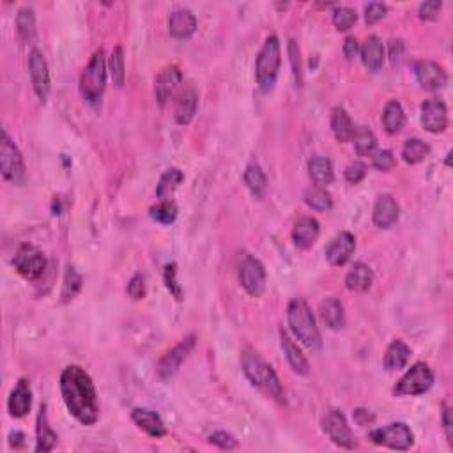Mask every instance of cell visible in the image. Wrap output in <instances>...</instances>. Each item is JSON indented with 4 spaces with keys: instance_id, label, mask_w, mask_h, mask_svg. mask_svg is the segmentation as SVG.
Returning a JSON list of instances; mask_svg holds the SVG:
<instances>
[{
    "instance_id": "obj_13",
    "label": "cell",
    "mask_w": 453,
    "mask_h": 453,
    "mask_svg": "<svg viewBox=\"0 0 453 453\" xmlns=\"http://www.w3.org/2000/svg\"><path fill=\"white\" fill-rule=\"evenodd\" d=\"M422 124L429 133H443L448 126V110L441 99H429L422 105Z\"/></svg>"
},
{
    "instance_id": "obj_2",
    "label": "cell",
    "mask_w": 453,
    "mask_h": 453,
    "mask_svg": "<svg viewBox=\"0 0 453 453\" xmlns=\"http://www.w3.org/2000/svg\"><path fill=\"white\" fill-rule=\"evenodd\" d=\"M243 372H245L246 379L252 382L255 388L263 390L268 395L273 397L276 400H283V390L280 385V379L276 375V372L273 370L271 365H268L263 358L259 356V352H255L253 349H245L243 352Z\"/></svg>"
},
{
    "instance_id": "obj_20",
    "label": "cell",
    "mask_w": 453,
    "mask_h": 453,
    "mask_svg": "<svg viewBox=\"0 0 453 453\" xmlns=\"http://www.w3.org/2000/svg\"><path fill=\"white\" fill-rule=\"evenodd\" d=\"M197 105H198V94L195 91L193 86H188L178 94L174 106V116L178 124H190L193 121L195 113H197Z\"/></svg>"
},
{
    "instance_id": "obj_14",
    "label": "cell",
    "mask_w": 453,
    "mask_h": 453,
    "mask_svg": "<svg viewBox=\"0 0 453 453\" xmlns=\"http://www.w3.org/2000/svg\"><path fill=\"white\" fill-rule=\"evenodd\" d=\"M356 248V239L351 232H340L326 248V259L331 266L340 268L349 263Z\"/></svg>"
},
{
    "instance_id": "obj_40",
    "label": "cell",
    "mask_w": 453,
    "mask_h": 453,
    "mask_svg": "<svg viewBox=\"0 0 453 453\" xmlns=\"http://www.w3.org/2000/svg\"><path fill=\"white\" fill-rule=\"evenodd\" d=\"M110 75H112L113 86L123 87L124 86V76H126V71H124V51L121 46L113 48L112 55H110Z\"/></svg>"
},
{
    "instance_id": "obj_12",
    "label": "cell",
    "mask_w": 453,
    "mask_h": 453,
    "mask_svg": "<svg viewBox=\"0 0 453 453\" xmlns=\"http://www.w3.org/2000/svg\"><path fill=\"white\" fill-rule=\"evenodd\" d=\"M322 429L335 444L347 448V450L355 448V436H352L347 419L340 411L333 409V411L327 412L326 418L322 419Z\"/></svg>"
},
{
    "instance_id": "obj_25",
    "label": "cell",
    "mask_w": 453,
    "mask_h": 453,
    "mask_svg": "<svg viewBox=\"0 0 453 453\" xmlns=\"http://www.w3.org/2000/svg\"><path fill=\"white\" fill-rule=\"evenodd\" d=\"M374 283V273L363 263H356L345 276V287L352 292H367Z\"/></svg>"
},
{
    "instance_id": "obj_8",
    "label": "cell",
    "mask_w": 453,
    "mask_h": 453,
    "mask_svg": "<svg viewBox=\"0 0 453 453\" xmlns=\"http://www.w3.org/2000/svg\"><path fill=\"white\" fill-rule=\"evenodd\" d=\"M370 439L372 443L392 450H409L414 444V436L406 423H392L382 429L372 430Z\"/></svg>"
},
{
    "instance_id": "obj_36",
    "label": "cell",
    "mask_w": 453,
    "mask_h": 453,
    "mask_svg": "<svg viewBox=\"0 0 453 453\" xmlns=\"http://www.w3.org/2000/svg\"><path fill=\"white\" fill-rule=\"evenodd\" d=\"M352 142H355V149L360 156H368L375 151L377 147V140L375 135L372 133L370 128L360 126L355 130V136H352Z\"/></svg>"
},
{
    "instance_id": "obj_23",
    "label": "cell",
    "mask_w": 453,
    "mask_h": 453,
    "mask_svg": "<svg viewBox=\"0 0 453 453\" xmlns=\"http://www.w3.org/2000/svg\"><path fill=\"white\" fill-rule=\"evenodd\" d=\"M360 54H362L363 66L368 69V71L377 73L379 69L382 68V64H385V58H386L385 45H382V41L377 38V36H370V38L365 41V45Z\"/></svg>"
},
{
    "instance_id": "obj_24",
    "label": "cell",
    "mask_w": 453,
    "mask_h": 453,
    "mask_svg": "<svg viewBox=\"0 0 453 453\" xmlns=\"http://www.w3.org/2000/svg\"><path fill=\"white\" fill-rule=\"evenodd\" d=\"M319 222L315 218H301L300 222L294 225L292 239L300 250H308L314 246V243L319 238Z\"/></svg>"
},
{
    "instance_id": "obj_15",
    "label": "cell",
    "mask_w": 453,
    "mask_h": 453,
    "mask_svg": "<svg viewBox=\"0 0 453 453\" xmlns=\"http://www.w3.org/2000/svg\"><path fill=\"white\" fill-rule=\"evenodd\" d=\"M29 68H31V80L34 86L36 94L41 99H46L50 94V71H48L46 58L38 48L31 51V58H29Z\"/></svg>"
},
{
    "instance_id": "obj_49",
    "label": "cell",
    "mask_w": 453,
    "mask_h": 453,
    "mask_svg": "<svg viewBox=\"0 0 453 453\" xmlns=\"http://www.w3.org/2000/svg\"><path fill=\"white\" fill-rule=\"evenodd\" d=\"M441 7H443V4H441L439 0H429V2H423L418 11L419 18H422V20H434V18L439 14Z\"/></svg>"
},
{
    "instance_id": "obj_41",
    "label": "cell",
    "mask_w": 453,
    "mask_h": 453,
    "mask_svg": "<svg viewBox=\"0 0 453 453\" xmlns=\"http://www.w3.org/2000/svg\"><path fill=\"white\" fill-rule=\"evenodd\" d=\"M356 20H358V14H356L355 9H351V7H345V6L335 7L333 24L340 32L351 31L352 25L356 24Z\"/></svg>"
},
{
    "instance_id": "obj_42",
    "label": "cell",
    "mask_w": 453,
    "mask_h": 453,
    "mask_svg": "<svg viewBox=\"0 0 453 453\" xmlns=\"http://www.w3.org/2000/svg\"><path fill=\"white\" fill-rule=\"evenodd\" d=\"M82 276L76 273L75 268H68V273H66V278H64V287H62V301H71L75 300L76 294L80 292L82 289Z\"/></svg>"
},
{
    "instance_id": "obj_17",
    "label": "cell",
    "mask_w": 453,
    "mask_h": 453,
    "mask_svg": "<svg viewBox=\"0 0 453 453\" xmlns=\"http://www.w3.org/2000/svg\"><path fill=\"white\" fill-rule=\"evenodd\" d=\"M181 83L183 73L178 66H168V68H165L163 71L156 76V83H154L158 103H160L161 106L167 105V101L174 96V92L179 89Z\"/></svg>"
},
{
    "instance_id": "obj_9",
    "label": "cell",
    "mask_w": 453,
    "mask_h": 453,
    "mask_svg": "<svg viewBox=\"0 0 453 453\" xmlns=\"http://www.w3.org/2000/svg\"><path fill=\"white\" fill-rule=\"evenodd\" d=\"M239 282L252 297L263 296L264 289H266V270H264L263 263L246 253L239 264Z\"/></svg>"
},
{
    "instance_id": "obj_53",
    "label": "cell",
    "mask_w": 453,
    "mask_h": 453,
    "mask_svg": "<svg viewBox=\"0 0 453 453\" xmlns=\"http://www.w3.org/2000/svg\"><path fill=\"white\" fill-rule=\"evenodd\" d=\"M443 423H444V430H447L448 443L453 444V422H452V411H450V407H444V411H443Z\"/></svg>"
},
{
    "instance_id": "obj_47",
    "label": "cell",
    "mask_w": 453,
    "mask_h": 453,
    "mask_svg": "<svg viewBox=\"0 0 453 453\" xmlns=\"http://www.w3.org/2000/svg\"><path fill=\"white\" fill-rule=\"evenodd\" d=\"M209 443H213L215 447L222 448V450H235L238 448V441L227 432H215L209 436Z\"/></svg>"
},
{
    "instance_id": "obj_11",
    "label": "cell",
    "mask_w": 453,
    "mask_h": 453,
    "mask_svg": "<svg viewBox=\"0 0 453 453\" xmlns=\"http://www.w3.org/2000/svg\"><path fill=\"white\" fill-rule=\"evenodd\" d=\"M195 344H197V340H195V337L191 335V337H186L184 340L179 342L174 349H170V351L160 360V363H158V375H160L163 381L174 377L179 372V368H181V365L186 362L188 356H190L191 351L195 349Z\"/></svg>"
},
{
    "instance_id": "obj_6",
    "label": "cell",
    "mask_w": 453,
    "mask_h": 453,
    "mask_svg": "<svg viewBox=\"0 0 453 453\" xmlns=\"http://www.w3.org/2000/svg\"><path fill=\"white\" fill-rule=\"evenodd\" d=\"M0 170L6 181L20 184L25 179V165L21 158L20 149L16 143L9 138L7 131L2 133V142H0Z\"/></svg>"
},
{
    "instance_id": "obj_5",
    "label": "cell",
    "mask_w": 453,
    "mask_h": 453,
    "mask_svg": "<svg viewBox=\"0 0 453 453\" xmlns=\"http://www.w3.org/2000/svg\"><path fill=\"white\" fill-rule=\"evenodd\" d=\"M106 87V62L105 51L98 50L92 55L91 62L83 69L82 78H80V89L86 99L89 101H98Z\"/></svg>"
},
{
    "instance_id": "obj_7",
    "label": "cell",
    "mask_w": 453,
    "mask_h": 453,
    "mask_svg": "<svg viewBox=\"0 0 453 453\" xmlns=\"http://www.w3.org/2000/svg\"><path fill=\"white\" fill-rule=\"evenodd\" d=\"M434 385V374L425 363H416L406 372L402 379L397 382L395 395L407 397V395H422L429 392Z\"/></svg>"
},
{
    "instance_id": "obj_43",
    "label": "cell",
    "mask_w": 453,
    "mask_h": 453,
    "mask_svg": "<svg viewBox=\"0 0 453 453\" xmlns=\"http://www.w3.org/2000/svg\"><path fill=\"white\" fill-rule=\"evenodd\" d=\"M175 276H178V266H175L174 263L167 264V266H165V273H163L165 285H167V289L170 290V294L175 297V300H181L183 289H181V285L178 283V278H175Z\"/></svg>"
},
{
    "instance_id": "obj_52",
    "label": "cell",
    "mask_w": 453,
    "mask_h": 453,
    "mask_svg": "<svg viewBox=\"0 0 453 453\" xmlns=\"http://www.w3.org/2000/svg\"><path fill=\"white\" fill-rule=\"evenodd\" d=\"M402 55H404V43L400 41H392V46H390V57H392L393 64H399L402 61Z\"/></svg>"
},
{
    "instance_id": "obj_38",
    "label": "cell",
    "mask_w": 453,
    "mask_h": 453,
    "mask_svg": "<svg viewBox=\"0 0 453 453\" xmlns=\"http://www.w3.org/2000/svg\"><path fill=\"white\" fill-rule=\"evenodd\" d=\"M16 27H18V34L24 41H34L36 38V20H34V11L32 9H21L18 13L16 18Z\"/></svg>"
},
{
    "instance_id": "obj_50",
    "label": "cell",
    "mask_w": 453,
    "mask_h": 453,
    "mask_svg": "<svg viewBox=\"0 0 453 453\" xmlns=\"http://www.w3.org/2000/svg\"><path fill=\"white\" fill-rule=\"evenodd\" d=\"M289 55H290V62H292V68H294V76H296V80H300V83H301L300 48L296 46V41H290L289 43Z\"/></svg>"
},
{
    "instance_id": "obj_3",
    "label": "cell",
    "mask_w": 453,
    "mask_h": 453,
    "mask_svg": "<svg viewBox=\"0 0 453 453\" xmlns=\"http://www.w3.org/2000/svg\"><path fill=\"white\" fill-rule=\"evenodd\" d=\"M287 319H289V326L294 337L305 347L310 349V351H319L322 347V338H320V331L315 324L314 314L305 301H290L289 308H287Z\"/></svg>"
},
{
    "instance_id": "obj_48",
    "label": "cell",
    "mask_w": 453,
    "mask_h": 453,
    "mask_svg": "<svg viewBox=\"0 0 453 453\" xmlns=\"http://www.w3.org/2000/svg\"><path fill=\"white\" fill-rule=\"evenodd\" d=\"M365 175H367V165L362 163V161H355V163H351L345 168V179L351 184L362 183Z\"/></svg>"
},
{
    "instance_id": "obj_4",
    "label": "cell",
    "mask_w": 453,
    "mask_h": 453,
    "mask_svg": "<svg viewBox=\"0 0 453 453\" xmlns=\"http://www.w3.org/2000/svg\"><path fill=\"white\" fill-rule=\"evenodd\" d=\"M280 66H282V54H280V41L276 36L266 39L260 48L255 62V78L263 91H270L278 78Z\"/></svg>"
},
{
    "instance_id": "obj_51",
    "label": "cell",
    "mask_w": 453,
    "mask_h": 453,
    "mask_svg": "<svg viewBox=\"0 0 453 453\" xmlns=\"http://www.w3.org/2000/svg\"><path fill=\"white\" fill-rule=\"evenodd\" d=\"M360 54V45L356 38H347L344 43V55L347 61H352Z\"/></svg>"
},
{
    "instance_id": "obj_46",
    "label": "cell",
    "mask_w": 453,
    "mask_h": 453,
    "mask_svg": "<svg viewBox=\"0 0 453 453\" xmlns=\"http://www.w3.org/2000/svg\"><path fill=\"white\" fill-rule=\"evenodd\" d=\"M146 292H147L146 278H143L142 275H135L133 278L130 280V283H128V294H130L131 300L138 301L146 297Z\"/></svg>"
},
{
    "instance_id": "obj_33",
    "label": "cell",
    "mask_w": 453,
    "mask_h": 453,
    "mask_svg": "<svg viewBox=\"0 0 453 453\" xmlns=\"http://www.w3.org/2000/svg\"><path fill=\"white\" fill-rule=\"evenodd\" d=\"M184 181V174L179 168H168L163 175H161L160 183L156 188V197L161 200H167L172 193L179 188V184Z\"/></svg>"
},
{
    "instance_id": "obj_27",
    "label": "cell",
    "mask_w": 453,
    "mask_h": 453,
    "mask_svg": "<svg viewBox=\"0 0 453 453\" xmlns=\"http://www.w3.org/2000/svg\"><path fill=\"white\" fill-rule=\"evenodd\" d=\"M320 317H322V322L333 331L342 330L345 326L344 307L335 297H330V300H326L320 305Z\"/></svg>"
},
{
    "instance_id": "obj_16",
    "label": "cell",
    "mask_w": 453,
    "mask_h": 453,
    "mask_svg": "<svg viewBox=\"0 0 453 453\" xmlns=\"http://www.w3.org/2000/svg\"><path fill=\"white\" fill-rule=\"evenodd\" d=\"M416 78L427 91H439L447 86V73L432 61H418L414 66Z\"/></svg>"
},
{
    "instance_id": "obj_26",
    "label": "cell",
    "mask_w": 453,
    "mask_h": 453,
    "mask_svg": "<svg viewBox=\"0 0 453 453\" xmlns=\"http://www.w3.org/2000/svg\"><path fill=\"white\" fill-rule=\"evenodd\" d=\"M280 338H282V349H283V352H285V358H287V362H289L290 368H292L296 374L307 375L308 374V362H307V358H305L303 352H301V349L297 347V345L294 344L292 340H290V337L285 333V331H282V333H280Z\"/></svg>"
},
{
    "instance_id": "obj_45",
    "label": "cell",
    "mask_w": 453,
    "mask_h": 453,
    "mask_svg": "<svg viewBox=\"0 0 453 453\" xmlns=\"http://www.w3.org/2000/svg\"><path fill=\"white\" fill-rule=\"evenodd\" d=\"M386 6L381 2H370L367 7H365V21L368 25H374L377 21H381L382 18L386 16Z\"/></svg>"
},
{
    "instance_id": "obj_34",
    "label": "cell",
    "mask_w": 453,
    "mask_h": 453,
    "mask_svg": "<svg viewBox=\"0 0 453 453\" xmlns=\"http://www.w3.org/2000/svg\"><path fill=\"white\" fill-rule=\"evenodd\" d=\"M430 147L429 143H425L419 138H409L402 147V160L407 165H418L429 156Z\"/></svg>"
},
{
    "instance_id": "obj_37",
    "label": "cell",
    "mask_w": 453,
    "mask_h": 453,
    "mask_svg": "<svg viewBox=\"0 0 453 453\" xmlns=\"http://www.w3.org/2000/svg\"><path fill=\"white\" fill-rule=\"evenodd\" d=\"M305 202H307L312 209H315V211H320V213L330 211V209L333 208L331 195L320 186H314L310 188V190H307V193H305Z\"/></svg>"
},
{
    "instance_id": "obj_30",
    "label": "cell",
    "mask_w": 453,
    "mask_h": 453,
    "mask_svg": "<svg viewBox=\"0 0 453 453\" xmlns=\"http://www.w3.org/2000/svg\"><path fill=\"white\" fill-rule=\"evenodd\" d=\"M308 170H310V178L315 183V186L326 188L327 184L333 183V165H331V161L327 158H312L308 161Z\"/></svg>"
},
{
    "instance_id": "obj_19",
    "label": "cell",
    "mask_w": 453,
    "mask_h": 453,
    "mask_svg": "<svg viewBox=\"0 0 453 453\" xmlns=\"http://www.w3.org/2000/svg\"><path fill=\"white\" fill-rule=\"evenodd\" d=\"M400 208L392 195H381L374 205L372 218L379 228H390L399 222Z\"/></svg>"
},
{
    "instance_id": "obj_1",
    "label": "cell",
    "mask_w": 453,
    "mask_h": 453,
    "mask_svg": "<svg viewBox=\"0 0 453 453\" xmlns=\"http://www.w3.org/2000/svg\"><path fill=\"white\" fill-rule=\"evenodd\" d=\"M61 395L68 411L82 425H94L99 418L98 393L91 375L83 368L71 365L61 374Z\"/></svg>"
},
{
    "instance_id": "obj_32",
    "label": "cell",
    "mask_w": 453,
    "mask_h": 453,
    "mask_svg": "<svg viewBox=\"0 0 453 453\" xmlns=\"http://www.w3.org/2000/svg\"><path fill=\"white\" fill-rule=\"evenodd\" d=\"M55 444H57V434L48 425L46 412L45 409H41L38 418V447H36V452H51Z\"/></svg>"
},
{
    "instance_id": "obj_28",
    "label": "cell",
    "mask_w": 453,
    "mask_h": 453,
    "mask_svg": "<svg viewBox=\"0 0 453 453\" xmlns=\"http://www.w3.org/2000/svg\"><path fill=\"white\" fill-rule=\"evenodd\" d=\"M411 358V349L406 342L402 340H393L392 344L388 345L385 355V367L386 370H400L404 368Z\"/></svg>"
},
{
    "instance_id": "obj_39",
    "label": "cell",
    "mask_w": 453,
    "mask_h": 453,
    "mask_svg": "<svg viewBox=\"0 0 453 453\" xmlns=\"http://www.w3.org/2000/svg\"><path fill=\"white\" fill-rule=\"evenodd\" d=\"M151 218L156 220L158 223H163V225H170L178 218V205L167 198V200H161L160 204H156L154 208H151Z\"/></svg>"
},
{
    "instance_id": "obj_31",
    "label": "cell",
    "mask_w": 453,
    "mask_h": 453,
    "mask_svg": "<svg viewBox=\"0 0 453 453\" xmlns=\"http://www.w3.org/2000/svg\"><path fill=\"white\" fill-rule=\"evenodd\" d=\"M382 124H385V130L390 135H395L399 131H402V128L406 126V113H404L402 105L399 101H390L385 106V113H382Z\"/></svg>"
},
{
    "instance_id": "obj_18",
    "label": "cell",
    "mask_w": 453,
    "mask_h": 453,
    "mask_svg": "<svg viewBox=\"0 0 453 453\" xmlns=\"http://www.w3.org/2000/svg\"><path fill=\"white\" fill-rule=\"evenodd\" d=\"M32 407V390L31 382L27 379H20L16 388L11 392L9 400H7V409L13 418H25Z\"/></svg>"
},
{
    "instance_id": "obj_35",
    "label": "cell",
    "mask_w": 453,
    "mask_h": 453,
    "mask_svg": "<svg viewBox=\"0 0 453 453\" xmlns=\"http://www.w3.org/2000/svg\"><path fill=\"white\" fill-rule=\"evenodd\" d=\"M245 183L257 198H264L268 193V178L259 165H250L245 172Z\"/></svg>"
},
{
    "instance_id": "obj_21",
    "label": "cell",
    "mask_w": 453,
    "mask_h": 453,
    "mask_svg": "<svg viewBox=\"0 0 453 453\" xmlns=\"http://www.w3.org/2000/svg\"><path fill=\"white\" fill-rule=\"evenodd\" d=\"M197 31V18L190 9H175L168 16V32L178 39H188Z\"/></svg>"
},
{
    "instance_id": "obj_29",
    "label": "cell",
    "mask_w": 453,
    "mask_h": 453,
    "mask_svg": "<svg viewBox=\"0 0 453 453\" xmlns=\"http://www.w3.org/2000/svg\"><path fill=\"white\" fill-rule=\"evenodd\" d=\"M331 130L338 142H351L356 128L344 108H335L333 116H331Z\"/></svg>"
},
{
    "instance_id": "obj_10",
    "label": "cell",
    "mask_w": 453,
    "mask_h": 453,
    "mask_svg": "<svg viewBox=\"0 0 453 453\" xmlns=\"http://www.w3.org/2000/svg\"><path fill=\"white\" fill-rule=\"evenodd\" d=\"M13 266L24 278L38 280L46 270V257L34 245H24L14 255Z\"/></svg>"
},
{
    "instance_id": "obj_22",
    "label": "cell",
    "mask_w": 453,
    "mask_h": 453,
    "mask_svg": "<svg viewBox=\"0 0 453 453\" xmlns=\"http://www.w3.org/2000/svg\"><path fill=\"white\" fill-rule=\"evenodd\" d=\"M131 419L138 425V429H142L143 432H147L153 437H163L167 434V429H165L163 419L160 418V414H156L154 411H149V409H140L136 407L131 412Z\"/></svg>"
},
{
    "instance_id": "obj_44",
    "label": "cell",
    "mask_w": 453,
    "mask_h": 453,
    "mask_svg": "<svg viewBox=\"0 0 453 453\" xmlns=\"http://www.w3.org/2000/svg\"><path fill=\"white\" fill-rule=\"evenodd\" d=\"M397 160L393 156L392 151H377L374 154V167L381 172H390L392 168H395Z\"/></svg>"
}]
</instances>
